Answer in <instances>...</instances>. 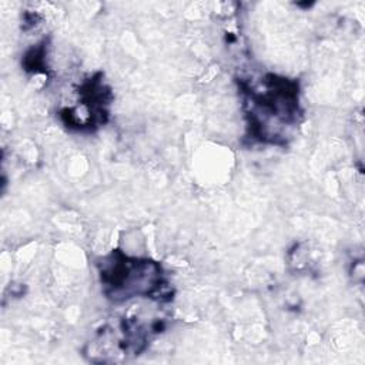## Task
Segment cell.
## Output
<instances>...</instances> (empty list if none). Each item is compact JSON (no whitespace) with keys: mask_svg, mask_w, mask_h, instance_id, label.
I'll return each mask as SVG.
<instances>
[{"mask_svg":"<svg viewBox=\"0 0 365 365\" xmlns=\"http://www.w3.org/2000/svg\"><path fill=\"white\" fill-rule=\"evenodd\" d=\"M247 138L267 145H287L302 121L299 83L267 73L259 78H240Z\"/></svg>","mask_w":365,"mask_h":365,"instance_id":"1","label":"cell"},{"mask_svg":"<svg viewBox=\"0 0 365 365\" xmlns=\"http://www.w3.org/2000/svg\"><path fill=\"white\" fill-rule=\"evenodd\" d=\"M101 291L113 302L133 298H148L155 302L173 299L168 277L158 261L133 257L121 250H113L96 262Z\"/></svg>","mask_w":365,"mask_h":365,"instance_id":"2","label":"cell"},{"mask_svg":"<svg viewBox=\"0 0 365 365\" xmlns=\"http://www.w3.org/2000/svg\"><path fill=\"white\" fill-rule=\"evenodd\" d=\"M165 322L161 318L147 319L138 315L123 318L114 325L103 327L91 342L90 359L100 355L107 362L108 356H137L145 351L153 336L163 332Z\"/></svg>","mask_w":365,"mask_h":365,"instance_id":"3","label":"cell"},{"mask_svg":"<svg viewBox=\"0 0 365 365\" xmlns=\"http://www.w3.org/2000/svg\"><path fill=\"white\" fill-rule=\"evenodd\" d=\"M77 96L74 106L60 110V118L68 130L93 133L107 123L113 93L103 80V73H96L86 78L78 86Z\"/></svg>","mask_w":365,"mask_h":365,"instance_id":"4","label":"cell"},{"mask_svg":"<svg viewBox=\"0 0 365 365\" xmlns=\"http://www.w3.org/2000/svg\"><path fill=\"white\" fill-rule=\"evenodd\" d=\"M46 40L40 41L38 44L33 46L31 48H29L23 57L21 66L26 71L33 73V74H47V66H46Z\"/></svg>","mask_w":365,"mask_h":365,"instance_id":"5","label":"cell"}]
</instances>
